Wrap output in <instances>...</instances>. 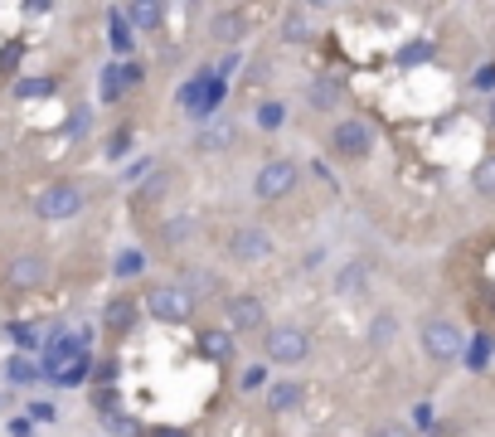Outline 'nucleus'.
Here are the masks:
<instances>
[{"mask_svg":"<svg viewBox=\"0 0 495 437\" xmlns=\"http://www.w3.org/2000/svg\"><path fill=\"white\" fill-rule=\"evenodd\" d=\"M223 93H229V83L214 78V68H200L190 83H180V107H185L190 117H209V112L223 103Z\"/></svg>","mask_w":495,"mask_h":437,"instance_id":"f257e3e1","label":"nucleus"},{"mask_svg":"<svg viewBox=\"0 0 495 437\" xmlns=\"http://www.w3.org/2000/svg\"><path fill=\"white\" fill-rule=\"evenodd\" d=\"M83 204H88V194H83V190L74 185V180H59V185L39 190L35 214H39V219H49V223H64V219H74Z\"/></svg>","mask_w":495,"mask_h":437,"instance_id":"f03ea898","label":"nucleus"},{"mask_svg":"<svg viewBox=\"0 0 495 437\" xmlns=\"http://www.w3.org/2000/svg\"><path fill=\"white\" fill-rule=\"evenodd\" d=\"M146 312H151L155 321H171V326H180V321H190V312H194V297H190L185 287H175V282H165V287H151Z\"/></svg>","mask_w":495,"mask_h":437,"instance_id":"7ed1b4c3","label":"nucleus"},{"mask_svg":"<svg viewBox=\"0 0 495 437\" xmlns=\"http://www.w3.org/2000/svg\"><path fill=\"white\" fill-rule=\"evenodd\" d=\"M418 335H422V350H428L432 360H442V364L466 355V335L451 326V321H422Z\"/></svg>","mask_w":495,"mask_h":437,"instance_id":"20e7f679","label":"nucleus"},{"mask_svg":"<svg viewBox=\"0 0 495 437\" xmlns=\"http://www.w3.org/2000/svg\"><path fill=\"white\" fill-rule=\"evenodd\" d=\"M331 151H335V156H350V161L370 156V151H374V126H370V122H360V117L335 122V132H331Z\"/></svg>","mask_w":495,"mask_h":437,"instance_id":"39448f33","label":"nucleus"},{"mask_svg":"<svg viewBox=\"0 0 495 437\" xmlns=\"http://www.w3.org/2000/svg\"><path fill=\"white\" fill-rule=\"evenodd\" d=\"M306 350H311V335H306L302 326H277V331H267V360H272V364H302Z\"/></svg>","mask_w":495,"mask_h":437,"instance_id":"423d86ee","label":"nucleus"},{"mask_svg":"<svg viewBox=\"0 0 495 437\" xmlns=\"http://www.w3.org/2000/svg\"><path fill=\"white\" fill-rule=\"evenodd\" d=\"M296 161H267L262 171H258V180H252V194L258 200H282V194H292L296 190Z\"/></svg>","mask_w":495,"mask_h":437,"instance_id":"0eeeda50","label":"nucleus"},{"mask_svg":"<svg viewBox=\"0 0 495 437\" xmlns=\"http://www.w3.org/2000/svg\"><path fill=\"white\" fill-rule=\"evenodd\" d=\"M229 258L233 263H262V258H272V233H267V229H238L229 238Z\"/></svg>","mask_w":495,"mask_h":437,"instance_id":"6e6552de","label":"nucleus"},{"mask_svg":"<svg viewBox=\"0 0 495 437\" xmlns=\"http://www.w3.org/2000/svg\"><path fill=\"white\" fill-rule=\"evenodd\" d=\"M229 326L243 331V335L267 326V312H262V302L252 297V292H243V297H229Z\"/></svg>","mask_w":495,"mask_h":437,"instance_id":"1a4fd4ad","label":"nucleus"},{"mask_svg":"<svg viewBox=\"0 0 495 437\" xmlns=\"http://www.w3.org/2000/svg\"><path fill=\"white\" fill-rule=\"evenodd\" d=\"M306 97H311V107H316V112H331V107L345 103V88L335 78H311L306 83Z\"/></svg>","mask_w":495,"mask_h":437,"instance_id":"9d476101","label":"nucleus"},{"mask_svg":"<svg viewBox=\"0 0 495 437\" xmlns=\"http://www.w3.org/2000/svg\"><path fill=\"white\" fill-rule=\"evenodd\" d=\"M243 30H248V25H243V10H219L214 25H209V35H214L219 45H229V49L243 39Z\"/></svg>","mask_w":495,"mask_h":437,"instance_id":"9b49d317","label":"nucleus"},{"mask_svg":"<svg viewBox=\"0 0 495 437\" xmlns=\"http://www.w3.org/2000/svg\"><path fill=\"white\" fill-rule=\"evenodd\" d=\"M10 282H15V287H39V282H45V258H39V253H20V258L10 263Z\"/></svg>","mask_w":495,"mask_h":437,"instance_id":"f8f14e48","label":"nucleus"},{"mask_svg":"<svg viewBox=\"0 0 495 437\" xmlns=\"http://www.w3.org/2000/svg\"><path fill=\"white\" fill-rule=\"evenodd\" d=\"M364 282H370V267L355 258V263H345L341 273H335V292H341V297H364Z\"/></svg>","mask_w":495,"mask_h":437,"instance_id":"ddd939ff","label":"nucleus"},{"mask_svg":"<svg viewBox=\"0 0 495 437\" xmlns=\"http://www.w3.org/2000/svg\"><path fill=\"white\" fill-rule=\"evenodd\" d=\"M103 321H107V331H112V335H126V331L136 326V306L126 302V297H112V302H107V312H103Z\"/></svg>","mask_w":495,"mask_h":437,"instance_id":"4468645a","label":"nucleus"},{"mask_svg":"<svg viewBox=\"0 0 495 437\" xmlns=\"http://www.w3.org/2000/svg\"><path fill=\"white\" fill-rule=\"evenodd\" d=\"M302 399H306L302 384H267V408H272V413H287V408H296Z\"/></svg>","mask_w":495,"mask_h":437,"instance_id":"2eb2a0df","label":"nucleus"},{"mask_svg":"<svg viewBox=\"0 0 495 437\" xmlns=\"http://www.w3.org/2000/svg\"><path fill=\"white\" fill-rule=\"evenodd\" d=\"M311 35H316V25H311L306 10H292V15L282 20V39H287V45H306Z\"/></svg>","mask_w":495,"mask_h":437,"instance_id":"dca6fc26","label":"nucleus"},{"mask_svg":"<svg viewBox=\"0 0 495 437\" xmlns=\"http://www.w3.org/2000/svg\"><path fill=\"white\" fill-rule=\"evenodd\" d=\"M107 39H112V49H117V54H132V25H126V5L107 15Z\"/></svg>","mask_w":495,"mask_h":437,"instance_id":"f3484780","label":"nucleus"},{"mask_svg":"<svg viewBox=\"0 0 495 437\" xmlns=\"http://www.w3.org/2000/svg\"><path fill=\"white\" fill-rule=\"evenodd\" d=\"M5 379L10 384H35V379H45V370H39L30 355H10L5 360Z\"/></svg>","mask_w":495,"mask_h":437,"instance_id":"a211bd4d","label":"nucleus"},{"mask_svg":"<svg viewBox=\"0 0 495 437\" xmlns=\"http://www.w3.org/2000/svg\"><path fill=\"white\" fill-rule=\"evenodd\" d=\"M122 88H126L122 64H107L103 74H97V97H103V103H117V97H122Z\"/></svg>","mask_w":495,"mask_h":437,"instance_id":"6ab92c4d","label":"nucleus"},{"mask_svg":"<svg viewBox=\"0 0 495 437\" xmlns=\"http://www.w3.org/2000/svg\"><path fill=\"white\" fill-rule=\"evenodd\" d=\"M233 136H238V126H233V122H214V126H204V132H200V151L233 146Z\"/></svg>","mask_w":495,"mask_h":437,"instance_id":"aec40b11","label":"nucleus"},{"mask_svg":"<svg viewBox=\"0 0 495 437\" xmlns=\"http://www.w3.org/2000/svg\"><path fill=\"white\" fill-rule=\"evenodd\" d=\"M490 345H495V335H486V331H480V335H471V345H466V370H471V374H480V370H486Z\"/></svg>","mask_w":495,"mask_h":437,"instance_id":"412c9836","label":"nucleus"},{"mask_svg":"<svg viewBox=\"0 0 495 437\" xmlns=\"http://www.w3.org/2000/svg\"><path fill=\"white\" fill-rule=\"evenodd\" d=\"M88 370H93V360L78 355L74 364H64V370L54 374V384H59V389H78V384H88Z\"/></svg>","mask_w":495,"mask_h":437,"instance_id":"4be33fe9","label":"nucleus"},{"mask_svg":"<svg viewBox=\"0 0 495 437\" xmlns=\"http://www.w3.org/2000/svg\"><path fill=\"white\" fill-rule=\"evenodd\" d=\"M393 335H399V316L393 312H379L370 321V345H393Z\"/></svg>","mask_w":495,"mask_h":437,"instance_id":"5701e85b","label":"nucleus"},{"mask_svg":"<svg viewBox=\"0 0 495 437\" xmlns=\"http://www.w3.org/2000/svg\"><path fill=\"white\" fill-rule=\"evenodd\" d=\"M112 273H117V277H141V273H146V253H141V248H122L117 263H112Z\"/></svg>","mask_w":495,"mask_h":437,"instance_id":"b1692460","label":"nucleus"},{"mask_svg":"<svg viewBox=\"0 0 495 437\" xmlns=\"http://www.w3.org/2000/svg\"><path fill=\"white\" fill-rule=\"evenodd\" d=\"M432 39H413V45H403L399 49V68H418V64H428L432 59Z\"/></svg>","mask_w":495,"mask_h":437,"instance_id":"393cba45","label":"nucleus"},{"mask_svg":"<svg viewBox=\"0 0 495 437\" xmlns=\"http://www.w3.org/2000/svg\"><path fill=\"white\" fill-rule=\"evenodd\" d=\"M126 20H132L136 30H155V25L165 20V5H126Z\"/></svg>","mask_w":495,"mask_h":437,"instance_id":"a878e982","label":"nucleus"},{"mask_svg":"<svg viewBox=\"0 0 495 437\" xmlns=\"http://www.w3.org/2000/svg\"><path fill=\"white\" fill-rule=\"evenodd\" d=\"M200 350H204V355H214V360H229L233 355V341H229V331H204L200 335Z\"/></svg>","mask_w":495,"mask_h":437,"instance_id":"bb28decb","label":"nucleus"},{"mask_svg":"<svg viewBox=\"0 0 495 437\" xmlns=\"http://www.w3.org/2000/svg\"><path fill=\"white\" fill-rule=\"evenodd\" d=\"M49 93H59V83L54 78H20L15 83V97L25 103V97H49Z\"/></svg>","mask_w":495,"mask_h":437,"instance_id":"cd10ccee","label":"nucleus"},{"mask_svg":"<svg viewBox=\"0 0 495 437\" xmlns=\"http://www.w3.org/2000/svg\"><path fill=\"white\" fill-rule=\"evenodd\" d=\"M180 287H185L190 297H200V292H209V297H214V292H219V277H214V273H185V277H180Z\"/></svg>","mask_w":495,"mask_h":437,"instance_id":"c85d7f7f","label":"nucleus"},{"mask_svg":"<svg viewBox=\"0 0 495 437\" xmlns=\"http://www.w3.org/2000/svg\"><path fill=\"white\" fill-rule=\"evenodd\" d=\"M5 335H10L20 350H35V345H39V331L30 326V321H5Z\"/></svg>","mask_w":495,"mask_h":437,"instance_id":"c756f323","label":"nucleus"},{"mask_svg":"<svg viewBox=\"0 0 495 437\" xmlns=\"http://www.w3.org/2000/svg\"><path fill=\"white\" fill-rule=\"evenodd\" d=\"M103 428L112 432V437H141V428L126 413H117V408H112V413H103Z\"/></svg>","mask_w":495,"mask_h":437,"instance_id":"7c9ffc66","label":"nucleus"},{"mask_svg":"<svg viewBox=\"0 0 495 437\" xmlns=\"http://www.w3.org/2000/svg\"><path fill=\"white\" fill-rule=\"evenodd\" d=\"M190 233H194V219L190 214H175L171 223H165V243H171V248H180Z\"/></svg>","mask_w":495,"mask_h":437,"instance_id":"2f4dec72","label":"nucleus"},{"mask_svg":"<svg viewBox=\"0 0 495 437\" xmlns=\"http://www.w3.org/2000/svg\"><path fill=\"white\" fill-rule=\"evenodd\" d=\"M132 141H136L132 126H117V132H112V141H107V161H122L126 151H132Z\"/></svg>","mask_w":495,"mask_h":437,"instance_id":"473e14b6","label":"nucleus"},{"mask_svg":"<svg viewBox=\"0 0 495 437\" xmlns=\"http://www.w3.org/2000/svg\"><path fill=\"white\" fill-rule=\"evenodd\" d=\"M282 122H287V107L282 103H258V126L262 132H277Z\"/></svg>","mask_w":495,"mask_h":437,"instance_id":"72a5a7b5","label":"nucleus"},{"mask_svg":"<svg viewBox=\"0 0 495 437\" xmlns=\"http://www.w3.org/2000/svg\"><path fill=\"white\" fill-rule=\"evenodd\" d=\"M471 185H476L480 194H495V156H486V161L471 171Z\"/></svg>","mask_w":495,"mask_h":437,"instance_id":"f704fd0d","label":"nucleus"},{"mask_svg":"<svg viewBox=\"0 0 495 437\" xmlns=\"http://www.w3.org/2000/svg\"><path fill=\"white\" fill-rule=\"evenodd\" d=\"M25 413H30V422H59V408H54L49 399H35Z\"/></svg>","mask_w":495,"mask_h":437,"instance_id":"c9c22d12","label":"nucleus"},{"mask_svg":"<svg viewBox=\"0 0 495 437\" xmlns=\"http://www.w3.org/2000/svg\"><path fill=\"white\" fill-rule=\"evenodd\" d=\"M238 64H243V54H238V49H229V54H223V59L214 64V78H223V83H229V78L238 74Z\"/></svg>","mask_w":495,"mask_h":437,"instance_id":"e433bc0d","label":"nucleus"},{"mask_svg":"<svg viewBox=\"0 0 495 437\" xmlns=\"http://www.w3.org/2000/svg\"><path fill=\"white\" fill-rule=\"evenodd\" d=\"M238 384H243V389H262V384H267V364H248Z\"/></svg>","mask_w":495,"mask_h":437,"instance_id":"4c0bfd02","label":"nucleus"},{"mask_svg":"<svg viewBox=\"0 0 495 437\" xmlns=\"http://www.w3.org/2000/svg\"><path fill=\"white\" fill-rule=\"evenodd\" d=\"M370 437H413V432H408L403 422H379V428H374Z\"/></svg>","mask_w":495,"mask_h":437,"instance_id":"58836bf2","label":"nucleus"},{"mask_svg":"<svg viewBox=\"0 0 495 437\" xmlns=\"http://www.w3.org/2000/svg\"><path fill=\"white\" fill-rule=\"evenodd\" d=\"M432 413H437V408H432V403H418V408H413V422H418V428H422V432H428V428H432Z\"/></svg>","mask_w":495,"mask_h":437,"instance_id":"ea45409f","label":"nucleus"},{"mask_svg":"<svg viewBox=\"0 0 495 437\" xmlns=\"http://www.w3.org/2000/svg\"><path fill=\"white\" fill-rule=\"evenodd\" d=\"M68 132H74V136H83V132H88V107H78V112H74V122H68Z\"/></svg>","mask_w":495,"mask_h":437,"instance_id":"a19ab883","label":"nucleus"},{"mask_svg":"<svg viewBox=\"0 0 495 437\" xmlns=\"http://www.w3.org/2000/svg\"><path fill=\"white\" fill-rule=\"evenodd\" d=\"M122 78H126V88H136V83H141V64L126 59V64H122Z\"/></svg>","mask_w":495,"mask_h":437,"instance_id":"79ce46f5","label":"nucleus"},{"mask_svg":"<svg viewBox=\"0 0 495 437\" xmlns=\"http://www.w3.org/2000/svg\"><path fill=\"white\" fill-rule=\"evenodd\" d=\"M30 428H35L30 418H10V437H30Z\"/></svg>","mask_w":495,"mask_h":437,"instance_id":"37998d69","label":"nucleus"},{"mask_svg":"<svg viewBox=\"0 0 495 437\" xmlns=\"http://www.w3.org/2000/svg\"><path fill=\"white\" fill-rule=\"evenodd\" d=\"M15 59H20V45H10V49H0V68H15Z\"/></svg>","mask_w":495,"mask_h":437,"instance_id":"c03bdc74","label":"nucleus"},{"mask_svg":"<svg viewBox=\"0 0 495 437\" xmlns=\"http://www.w3.org/2000/svg\"><path fill=\"white\" fill-rule=\"evenodd\" d=\"M146 171H151V161H136V165H132V171H126V185H136V180H141V175H146Z\"/></svg>","mask_w":495,"mask_h":437,"instance_id":"a18cd8bd","label":"nucleus"},{"mask_svg":"<svg viewBox=\"0 0 495 437\" xmlns=\"http://www.w3.org/2000/svg\"><path fill=\"white\" fill-rule=\"evenodd\" d=\"M93 379H103V384H112V379H117V364H112V360H107V364H97V374H93Z\"/></svg>","mask_w":495,"mask_h":437,"instance_id":"49530a36","label":"nucleus"},{"mask_svg":"<svg viewBox=\"0 0 495 437\" xmlns=\"http://www.w3.org/2000/svg\"><path fill=\"white\" fill-rule=\"evenodd\" d=\"M146 437H190V432L185 428H151Z\"/></svg>","mask_w":495,"mask_h":437,"instance_id":"de8ad7c7","label":"nucleus"},{"mask_svg":"<svg viewBox=\"0 0 495 437\" xmlns=\"http://www.w3.org/2000/svg\"><path fill=\"white\" fill-rule=\"evenodd\" d=\"M490 83H495V64H490V68H480V74H476V88H490Z\"/></svg>","mask_w":495,"mask_h":437,"instance_id":"09e8293b","label":"nucleus"},{"mask_svg":"<svg viewBox=\"0 0 495 437\" xmlns=\"http://www.w3.org/2000/svg\"><path fill=\"white\" fill-rule=\"evenodd\" d=\"M486 112H490V126H495V97H490V107H486Z\"/></svg>","mask_w":495,"mask_h":437,"instance_id":"8fccbe9b","label":"nucleus"}]
</instances>
